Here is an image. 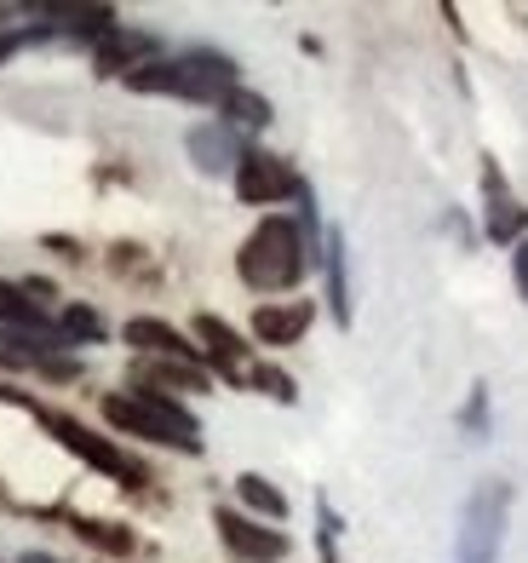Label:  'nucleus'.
Returning <instances> with one entry per match:
<instances>
[{"mask_svg": "<svg viewBox=\"0 0 528 563\" xmlns=\"http://www.w3.org/2000/svg\"><path fill=\"white\" fill-rule=\"evenodd\" d=\"M311 265H316V247L299 236V219L288 213H265L236 253V276L254 294H293Z\"/></svg>", "mask_w": 528, "mask_h": 563, "instance_id": "obj_1", "label": "nucleus"}, {"mask_svg": "<svg viewBox=\"0 0 528 563\" xmlns=\"http://www.w3.org/2000/svg\"><path fill=\"white\" fill-rule=\"evenodd\" d=\"M133 92H161V98H190V104H224L236 87H241V69L231 53L218 46H190L179 58H149L144 69L127 75Z\"/></svg>", "mask_w": 528, "mask_h": 563, "instance_id": "obj_2", "label": "nucleus"}, {"mask_svg": "<svg viewBox=\"0 0 528 563\" xmlns=\"http://www.w3.org/2000/svg\"><path fill=\"white\" fill-rule=\"evenodd\" d=\"M104 420L121 431V438H138V443H161V449H184V454H201V426L195 415L167 397V391H149V386H133V391H110L104 402Z\"/></svg>", "mask_w": 528, "mask_h": 563, "instance_id": "obj_3", "label": "nucleus"}, {"mask_svg": "<svg viewBox=\"0 0 528 563\" xmlns=\"http://www.w3.org/2000/svg\"><path fill=\"white\" fill-rule=\"evenodd\" d=\"M506 518H512V483L488 477L476 483L460 506V534H454V563H499L506 547Z\"/></svg>", "mask_w": 528, "mask_h": 563, "instance_id": "obj_4", "label": "nucleus"}, {"mask_svg": "<svg viewBox=\"0 0 528 563\" xmlns=\"http://www.w3.org/2000/svg\"><path fill=\"white\" fill-rule=\"evenodd\" d=\"M35 415H41V426L46 431H53V438L75 454V460H87V466L92 472H104V477H121V483H127V489H138V483H144V466H138V460L127 454V449H121V443H110V438H98V431H87L81 420H69V415H53V408H35Z\"/></svg>", "mask_w": 528, "mask_h": 563, "instance_id": "obj_5", "label": "nucleus"}, {"mask_svg": "<svg viewBox=\"0 0 528 563\" xmlns=\"http://www.w3.org/2000/svg\"><path fill=\"white\" fill-rule=\"evenodd\" d=\"M231 185H236V196L247 201V208H276V201L299 196L305 178L293 173V162L270 156V150H247V156L236 162V173H231Z\"/></svg>", "mask_w": 528, "mask_h": 563, "instance_id": "obj_6", "label": "nucleus"}, {"mask_svg": "<svg viewBox=\"0 0 528 563\" xmlns=\"http://www.w3.org/2000/svg\"><path fill=\"white\" fill-rule=\"evenodd\" d=\"M213 523H218V541L231 547L236 558H247V563H282V558L293 552V541H288L282 529L247 518V511H236V506H218Z\"/></svg>", "mask_w": 528, "mask_h": 563, "instance_id": "obj_7", "label": "nucleus"}, {"mask_svg": "<svg viewBox=\"0 0 528 563\" xmlns=\"http://www.w3.org/2000/svg\"><path fill=\"white\" fill-rule=\"evenodd\" d=\"M483 196H488V208H483V236L499 242V247H517V242L528 236V208L506 190V178H499L494 162L483 167Z\"/></svg>", "mask_w": 528, "mask_h": 563, "instance_id": "obj_8", "label": "nucleus"}, {"mask_svg": "<svg viewBox=\"0 0 528 563\" xmlns=\"http://www.w3.org/2000/svg\"><path fill=\"white\" fill-rule=\"evenodd\" d=\"M121 340H127L138 356H156V363H195V368H207V363H201V345L184 340L179 328L161 322V317H133L127 328H121Z\"/></svg>", "mask_w": 528, "mask_h": 563, "instance_id": "obj_9", "label": "nucleus"}, {"mask_svg": "<svg viewBox=\"0 0 528 563\" xmlns=\"http://www.w3.org/2000/svg\"><path fill=\"white\" fill-rule=\"evenodd\" d=\"M195 345H201V363H207V374L247 379V340H241L224 317H195Z\"/></svg>", "mask_w": 528, "mask_h": 563, "instance_id": "obj_10", "label": "nucleus"}, {"mask_svg": "<svg viewBox=\"0 0 528 563\" xmlns=\"http://www.w3.org/2000/svg\"><path fill=\"white\" fill-rule=\"evenodd\" d=\"M316 322V305L311 299H270L254 311V340L259 345H299Z\"/></svg>", "mask_w": 528, "mask_h": 563, "instance_id": "obj_11", "label": "nucleus"}, {"mask_svg": "<svg viewBox=\"0 0 528 563\" xmlns=\"http://www.w3.org/2000/svg\"><path fill=\"white\" fill-rule=\"evenodd\" d=\"M149 58H156V35L127 30V23H115V30L92 46V64H98V75H121V81H127L133 69H144Z\"/></svg>", "mask_w": 528, "mask_h": 563, "instance_id": "obj_12", "label": "nucleus"}, {"mask_svg": "<svg viewBox=\"0 0 528 563\" xmlns=\"http://www.w3.org/2000/svg\"><path fill=\"white\" fill-rule=\"evenodd\" d=\"M190 156H195V167L201 173H236V162L247 156L254 144H241V133L236 126H224V121H201V126H190Z\"/></svg>", "mask_w": 528, "mask_h": 563, "instance_id": "obj_13", "label": "nucleus"}, {"mask_svg": "<svg viewBox=\"0 0 528 563\" xmlns=\"http://www.w3.org/2000/svg\"><path fill=\"white\" fill-rule=\"evenodd\" d=\"M322 276H328V311L339 328H350V265H345V230L328 224L322 230V253H316Z\"/></svg>", "mask_w": 528, "mask_h": 563, "instance_id": "obj_14", "label": "nucleus"}, {"mask_svg": "<svg viewBox=\"0 0 528 563\" xmlns=\"http://www.w3.org/2000/svg\"><path fill=\"white\" fill-rule=\"evenodd\" d=\"M133 386H149V391H207L213 374L195 368V363H156V356H138L133 363Z\"/></svg>", "mask_w": 528, "mask_h": 563, "instance_id": "obj_15", "label": "nucleus"}, {"mask_svg": "<svg viewBox=\"0 0 528 563\" xmlns=\"http://www.w3.org/2000/svg\"><path fill=\"white\" fill-rule=\"evenodd\" d=\"M0 328H12V334H58L46 305H35L23 294V282H7V276H0Z\"/></svg>", "mask_w": 528, "mask_h": 563, "instance_id": "obj_16", "label": "nucleus"}, {"mask_svg": "<svg viewBox=\"0 0 528 563\" xmlns=\"http://www.w3.org/2000/svg\"><path fill=\"white\" fill-rule=\"evenodd\" d=\"M236 495L247 506V518H265V523H282L288 518V495L276 489L270 477H259V472H241L236 477Z\"/></svg>", "mask_w": 528, "mask_h": 563, "instance_id": "obj_17", "label": "nucleus"}, {"mask_svg": "<svg viewBox=\"0 0 528 563\" xmlns=\"http://www.w3.org/2000/svg\"><path fill=\"white\" fill-rule=\"evenodd\" d=\"M218 115H224V126H236V133H241V126H247V133H259V126H270V98L236 87V92L218 104Z\"/></svg>", "mask_w": 528, "mask_h": 563, "instance_id": "obj_18", "label": "nucleus"}, {"mask_svg": "<svg viewBox=\"0 0 528 563\" xmlns=\"http://www.w3.org/2000/svg\"><path fill=\"white\" fill-rule=\"evenodd\" d=\"M58 334H64V345H104V317L92 311V305H64L58 311Z\"/></svg>", "mask_w": 528, "mask_h": 563, "instance_id": "obj_19", "label": "nucleus"}, {"mask_svg": "<svg viewBox=\"0 0 528 563\" xmlns=\"http://www.w3.org/2000/svg\"><path fill=\"white\" fill-rule=\"evenodd\" d=\"M75 534H81L87 547H98V552H110V558H133L138 552V541L121 523H98V518H75Z\"/></svg>", "mask_w": 528, "mask_h": 563, "instance_id": "obj_20", "label": "nucleus"}, {"mask_svg": "<svg viewBox=\"0 0 528 563\" xmlns=\"http://www.w3.org/2000/svg\"><path fill=\"white\" fill-rule=\"evenodd\" d=\"M316 552L322 563H339V511L328 500H316Z\"/></svg>", "mask_w": 528, "mask_h": 563, "instance_id": "obj_21", "label": "nucleus"}, {"mask_svg": "<svg viewBox=\"0 0 528 563\" xmlns=\"http://www.w3.org/2000/svg\"><path fill=\"white\" fill-rule=\"evenodd\" d=\"M247 386H259L265 397H276V402H293L299 397V386L282 374V368H270V363H259V368H247Z\"/></svg>", "mask_w": 528, "mask_h": 563, "instance_id": "obj_22", "label": "nucleus"}, {"mask_svg": "<svg viewBox=\"0 0 528 563\" xmlns=\"http://www.w3.org/2000/svg\"><path fill=\"white\" fill-rule=\"evenodd\" d=\"M460 431H465V438H476V443L488 438V386H476V391L465 397V408H460Z\"/></svg>", "mask_w": 528, "mask_h": 563, "instance_id": "obj_23", "label": "nucleus"}, {"mask_svg": "<svg viewBox=\"0 0 528 563\" xmlns=\"http://www.w3.org/2000/svg\"><path fill=\"white\" fill-rule=\"evenodd\" d=\"M41 374L46 379H81V363H75V356H46Z\"/></svg>", "mask_w": 528, "mask_h": 563, "instance_id": "obj_24", "label": "nucleus"}, {"mask_svg": "<svg viewBox=\"0 0 528 563\" xmlns=\"http://www.w3.org/2000/svg\"><path fill=\"white\" fill-rule=\"evenodd\" d=\"M512 282H517V294L528 299V236L512 247Z\"/></svg>", "mask_w": 528, "mask_h": 563, "instance_id": "obj_25", "label": "nucleus"}, {"mask_svg": "<svg viewBox=\"0 0 528 563\" xmlns=\"http://www.w3.org/2000/svg\"><path fill=\"white\" fill-rule=\"evenodd\" d=\"M23 41H30V35H18V30H0V64H7V58L18 53V46H23Z\"/></svg>", "mask_w": 528, "mask_h": 563, "instance_id": "obj_26", "label": "nucleus"}, {"mask_svg": "<svg viewBox=\"0 0 528 563\" xmlns=\"http://www.w3.org/2000/svg\"><path fill=\"white\" fill-rule=\"evenodd\" d=\"M0 402H12V408H35L30 397H23V391H12V386H0Z\"/></svg>", "mask_w": 528, "mask_h": 563, "instance_id": "obj_27", "label": "nucleus"}, {"mask_svg": "<svg viewBox=\"0 0 528 563\" xmlns=\"http://www.w3.org/2000/svg\"><path fill=\"white\" fill-rule=\"evenodd\" d=\"M18 563H64V558H53V552H23Z\"/></svg>", "mask_w": 528, "mask_h": 563, "instance_id": "obj_28", "label": "nucleus"}]
</instances>
